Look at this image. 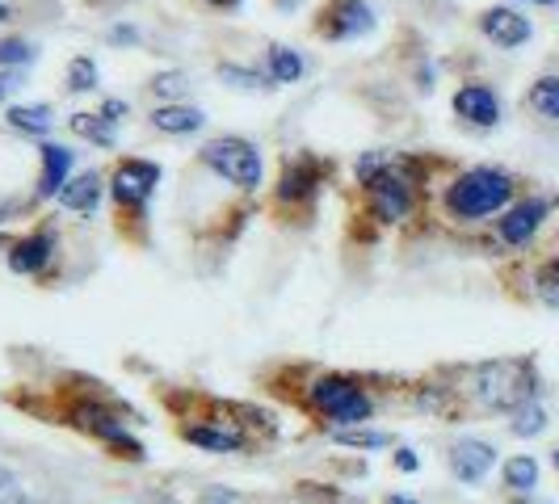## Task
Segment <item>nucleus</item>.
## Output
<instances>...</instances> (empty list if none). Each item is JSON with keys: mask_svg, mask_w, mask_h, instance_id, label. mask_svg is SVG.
Returning <instances> with one entry per match:
<instances>
[{"mask_svg": "<svg viewBox=\"0 0 559 504\" xmlns=\"http://www.w3.org/2000/svg\"><path fill=\"white\" fill-rule=\"evenodd\" d=\"M320 38H362L366 29H374V9L366 0H329L320 9Z\"/></svg>", "mask_w": 559, "mask_h": 504, "instance_id": "obj_7", "label": "nucleus"}, {"mask_svg": "<svg viewBox=\"0 0 559 504\" xmlns=\"http://www.w3.org/2000/svg\"><path fill=\"white\" fill-rule=\"evenodd\" d=\"M202 122H206V113L194 110V106H160L152 113V127L165 131V135H194Z\"/></svg>", "mask_w": 559, "mask_h": 504, "instance_id": "obj_18", "label": "nucleus"}, {"mask_svg": "<svg viewBox=\"0 0 559 504\" xmlns=\"http://www.w3.org/2000/svg\"><path fill=\"white\" fill-rule=\"evenodd\" d=\"M509 504H551V501H538V496L531 492V496H509Z\"/></svg>", "mask_w": 559, "mask_h": 504, "instance_id": "obj_37", "label": "nucleus"}, {"mask_svg": "<svg viewBox=\"0 0 559 504\" xmlns=\"http://www.w3.org/2000/svg\"><path fill=\"white\" fill-rule=\"evenodd\" d=\"M22 88V76L17 72H0V101L9 97V93H17Z\"/></svg>", "mask_w": 559, "mask_h": 504, "instance_id": "obj_33", "label": "nucleus"}, {"mask_svg": "<svg viewBox=\"0 0 559 504\" xmlns=\"http://www.w3.org/2000/svg\"><path fill=\"white\" fill-rule=\"evenodd\" d=\"M392 463H395V471H417V467H420V458H417V454H413V449H408V446H400V449H395V458H392Z\"/></svg>", "mask_w": 559, "mask_h": 504, "instance_id": "obj_32", "label": "nucleus"}, {"mask_svg": "<svg viewBox=\"0 0 559 504\" xmlns=\"http://www.w3.org/2000/svg\"><path fill=\"white\" fill-rule=\"evenodd\" d=\"M202 165L215 168L224 181L240 185V190H257L261 185V152L240 135H224V140H211L202 152Z\"/></svg>", "mask_w": 559, "mask_h": 504, "instance_id": "obj_5", "label": "nucleus"}, {"mask_svg": "<svg viewBox=\"0 0 559 504\" xmlns=\"http://www.w3.org/2000/svg\"><path fill=\"white\" fill-rule=\"evenodd\" d=\"M219 76L236 88H270V76L252 72V68H240V63H219Z\"/></svg>", "mask_w": 559, "mask_h": 504, "instance_id": "obj_29", "label": "nucleus"}, {"mask_svg": "<svg viewBox=\"0 0 559 504\" xmlns=\"http://www.w3.org/2000/svg\"><path fill=\"white\" fill-rule=\"evenodd\" d=\"M501 479H504V492H509V496H531L534 488H538V458H531V454H513V458H504Z\"/></svg>", "mask_w": 559, "mask_h": 504, "instance_id": "obj_17", "label": "nucleus"}, {"mask_svg": "<svg viewBox=\"0 0 559 504\" xmlns=\"http://www.w3.org/2000/svg\"><path fill=\"white\" fill-rule=\"evenodd\" d=\"M509 433L513 437H538L543 429H547V408L538 404V399H531V404H522L518 412H509Z\"/></svg>", "mask_w": 559, "mask_h": 504, "instance_id": "obj_23", "label": "nucleus"}, {"mask_svg": "<svg viewBox=\"0 0 559 504\" xmlns=\"http://www.w3.org/2000/svg\"><path fill=\"white\" fill-rule=\"evenodd\" d=\"M336 446H354V449H383V446H395V437L388 429H370V424H358V429H341L333 433Z\"/></svg>", "mask_w": 559, "mask_h": 504, "instance_id": "obj_22", "label": "nucleus"}, {"mask_svg": "<svg viewBox=\"0 0 559 504\" xmlns=\"http://www.w3.org/2000/svg\"><path fill=\"white\" fill-rule=\"evenodd\" d=\"M102 113H106L110 122H122V113H127V106H122V101H106V106H102Z\"/></svg>", "mask_w": 559, "mask_h": 504, "instance_id": "obj_34", "label": "nucleus"}, {"mask_svg": "<svg viewBox=\"0 0 559 504\" xmlns=\"http://www.w3.org/2000/svg\"><path fill=\"white\" fill-rule=\"evenodd\" d=\"M366 197H370V211L379 224H400L413 215V202H417V181L413 172L400 165H388L370 185H366Z\"/></svg>", "mask_w": 559, "mask_h": 504, "instance_id": "obj_6", "label": "nucleus"}, {"mask_svg": "<svg viewBox=\"0 0 559 504\" xmlns=\"http://www.w3.org/2000/svg\"><path fill=\"white\" fill-rule=\"evenodd\" d=\"M454 113L467 118L472 127H497L501 122V101L488 84H463L454 93Z\"/></svg>", "mask_w": 559, "mask_h": 504, "instance_id": "obj_12", "label": "nucleus"}, {"mask_svg": "<svg viewBox=\"0 0 559 504\" xmlns=\"http://www.w3.org/2000/svg\"><path fill=\"white\" fill-rule=\"evenodd\" d=\"M0 504H29V492L26 483L13 476L4 463H0Z\"/></svg>", "mask_w": 559, "mask_h": 504, "instance_id": "obj_30", "label": "nucleus"}, {"mask_svg": "<svg viewBox=\"0 0 559 504\" xmlns=\"http://www.w3.org/2000/svg\"><path fill=\"white\" fill-rule=\"evenodd\" d=\"M304 408L329 433H341V429H358V424L374 420V395L366 392L358 374H329L324 370L304 387Z\"/></svg>", "mask_w": 559, "mask_h": 504, "instance_id": "obj_2", "label": "nucleus"}, {"mask_svg": "<svg viewBox=\"0 0 559 504\" xmlns=\"http://www.w3.org/2000/svg\"><path fill=\"white\" fill-rule=\"evenodd\" d=\"M206 4H215V9H236L240 0H206Z\"/></svg>", "mask_w": 559, "mask_h": 504, "instance_id": "obj_38", "label": "nucleus"}, {"mask_svg": "<svg viewBox=\"0 0 559 504\" xmlns=\"http://www.w3.org/2000/svg\"><path fill=\"white\" fill-rule=\"evenodd\" d=\"M118 122H110L106 113H72V131L81 135V140H93L102 143V147H114L118 143V131H114Z\"/></svg>", "mask_w": 559, "mask_h": 504, "instance_id": "obj_21", "label": "nucleus"}, {"mask_svg": "<svg viewBox=\"0 0 559 504\" xmlns=\"http://www.w3.org/2000/svg\"><path fill=\"white\" fill-rule=\"evenodd\" d=\"M236 417H240V404H219V412H211V417L181 420L177 437L186 446L206 449V454H252L257 449V433Z\"/></svg>", "mask_w": 559, "mask_h": 504, "instance_id": "obj_4", "label": "nucleus"}, {"mask_svg": "<svg viewBox=\"0 0 559 504\" xmlns=\"http://www.w3.org/2000/svg\"><path fill=\"white\" fill-rule=\"evenodd\" d=\"M547 211H551V202H547V197H526V202H513V206L504 211V219H501V240H504V244H526L534 231L543 227Z\"/></svg>", "mask_w": 559, "mask_h": 504, "instance_id": "obj_11", "label": "nucleus"}, {"mask_svg": "<svg viewBox=\"0 0 559 504\" xmlns=\"http://www.w3.org/2000/svg\"><path fill=\"white\" fill-rule=\"evenodd\" d=\"M551 467H556V471H559V446L551 449Z\"/></svg>", "mask_w": 559, "mask_h": 504, "instance_id": "obj_40", "label": "nucleus"}, {"mask_svg": "<svg viewBox=\"0 0 559 504\" xmlns=\"http://www.w3.org/2000/svg\"><path fill=\"white\" fill-rule=\"evenodd\" d=\"M236 501H240L236 492H211V496H206V504H236Z\"/></svg>", "mask_w": 559, "mask_h": 504, "instance_id": "obj_35", "label": "nucleus"}, {"mask_svg": "<svg viewBox=\"0 0 559 504\" xmlns=\"http://www.w3.org/2000/svg\"><path fill=\"white\" fill-rule=\"evenodd\" d=\"M316 185H320V165H316L311 156H304V160H290V165H286V172H282V181H278V197L282 202H299V197H308Z\"/></svg>", "mask_w": 559, "mask_h": 504, "instance_id": "obj_16", "label": "nucleus"}, {"mask_svg": "<svg viewBox=\"0 0 559 504\" xmlns=\"http://www.w3.org/2000/svg\"><path fill=\"white\" fill-rule=\"evenodd\" d=\"M156 97H168L173 106H181V97L190 93V76L186 72H160V76H152V84H147Z\"/></svg>", "mask_w": 559, "mask_h": 504, "instance_id": "obj_26", "label": "nucleus"}, {"mask_svg": "<svg viewBox=\"0 0 559 504\" xmlns=\"http://www.w3.org/2000/svg\"><path fill=\"white\" fill-rule=\"evenodd\" d=\"M97 81H102V72L88 56H76L68 63V88L72 93H88V88H97Z\"/></svg>", "mask_w": 559, "mask_h": 504, "instance_id": "obj_25", "label": "nucleus"}, {"mask_svg": "<svg viewBox=\"0 0 559 504\" xmlns=\"http://www.w3.org/2000/svg\"><path fill=\"white\" fill-rule=\"evenodd\" d=\"M447 467L459 483H472L476 488L497 467V446L492 442H479V437H463V442H454L447 449Z\"/></svg>", "mask_w": 559, "mask_h": 504, "instance_id": "obj_9", "label": "nucleus"}, {"mask_svg": "<svg viewBox=\"0 0 559 504\" xmlns=\"http://www.w3.org/2000/svg\"><path fill=\"white\" fill-rule=\"evenodd\" d=\"M9 127L22 131V135H47L56 127V113H51V106H13Z\"/></svg>", "mask_w": 559, "mask_h": 504, "instance_id": "obj_20", "label": "nucleus"}, {"mask_svg": "<svg viewBox=\"0 0 559 504\" xmlns=\"http://www.w3.org/2000/svg\"><path fill=\"white\" fill-rule=\"evenodd\" d=\"M383 168H388V156H383V152H366L354 172H358V181H362V185H370V181H374Z\"/></svg>", "mask_w": 559, "mask_h": 504, "instance_id": "obj_31", "label": "nucleus"}, {"mask_svg": "<svg viewBox=\"0 0 559 504\" xmlns=\"http://www.w3.org/2000/svg\"><path fill=\"white\" fill-rule=\"evenodd\" d=\"M38 51L22 43V38H0V68H22V63H34Z\"/></svg>", "mask_w": 559, "mask_h": 504, "instance_id": "obj_28", "label": "nucleus"}, {"mask_svg": "<svg viewBox=\"0 0 559 504\" xmlns=\"http://www.w3.org/2000/svg\"><path fill=\"white\" fill-rule=\"evenodd\" d=\"M513 202V177L501 168H467L447 190V211L454 219H484Z\"/></svg>", "mask_w": 559, "mask_h": 504, "instance_id": "obj_3", "label": "nucleus"}, {"mask_svg": "<svg viewBox=\"0 0 559 504\" xmlns=\"http://www.w3.org/2000/svg\"><path fill=\"white\" fill-rule=\"evenodd\" d=\"M383 504H420L417 496H404V492H392V496H383Z\"/></svg>", "mask_w": 559, "mask_h": 504, "instance_id": "obj_36", "label": "nucleus"}, {"mask_svg": "<svg viewBox=\"0 0 559 504\" xmlns=\"http://www.w3.org/2000/svg\"><path fill=\"white\" fill-rule=\"evenodd\" d=\"M160 185V165H152V160H122V165L114 168V202L127 211H140L143 202L152 197V190Z\"/></svg>", "mask_w": 559, "mask_h": 504, "instance_id": "obj_8", "label": "nucleus"}, {"mask_svg": "<svg viewBox=\"0 0 559 504\" xmlns=\"http://www.w3.org/2000/svg\"><path fill=\"white\" fill-rule=\"evenodd\" d=\"M538 4H556V0H538Z\"/></svg>", "mask_w": 559, "mask_h": 504, "instance_id": "obj_41", "label": "nucleus"}, {"mask_svg": "<svg viewBox=\"0 0 559 504\" xmlns=\"http://www.w3.org/2000/svg\"><path fill=\"white\" fill-rule=\"evenodd\" d=\"M102 190H106L102 172H81V177H72V181L59 190V202H63L68 211H76V215H88V211H97Z\"/></svg>", "mask_w": 559, "mask_h": 504, "instance_id": "obj_15", "label": "nucleus"}, {"mask_svg": "<svg viewBox=\"0 0 559 504\" xmlns=\"http://www.w3.org/2000/svg\"><path fill=\"white\" fill-rule=\"evenodd\" d=\"M534 295H538V303L559 308V261H547V265L538 269V278H534Z\"/></svg>", "mask_w": 559, "mask_h": 504, "instance_id": "obj_27", "label": "nucleus"}, {"mask_svg": "<svg viewBox=\"0 0 559 504\" xmlns=\"http://www.w3.org/2000/svg\"><path fill=\"white\" fill-rule=\"evenodd\" d=\"M531 106L543 113V118L559 122V76H538V81L531 84Z\"/></svg>", "mask_w": 559, "mask_h": 504, "instance_id": "obj_24", "label": "nucleus"}, {"mask_svg": "<svg viewBox=\"0 0 559 504\" xmlns=\"http://www.w3.org/2000/svg\"><path fill=\"white\" fill-rule=\"evenodd\" d=\"M265 59H270V81L274 84H290L304 76V56L295 51V47H286V43H274L270 51H265Z\"/></svg>", "mask_w": 559, "mask_h": 504, "instance_id": "obj_19", "label": "nucleus"}, {"mask_svg": "<svg viewBox=\"0 0 559 504\" xmlns=\"http://www.w3.org/2000/svg\"><path fill=\"white\" fill-rule=\"evenodd\" d=\"M76 165V156L59 143H47L43 147V181H38V197H56L63 185H68V172Z\"/></svg>", "mask_w": 559, "mask_h": 504, "instance_id": "obj_14", "label": "nucleus"}, {"mask_svg": "<svg viewBox=\"0 0 559 504\" xmlns=\"http://www.w3.org/2000/svg\"><path fill=\"white\" fill-rule=\"evenodd\" d=\"M0 22H13V9L9 4H0Z\"/></svg>", "mask_w": 559, "mask_h": 504, "instance_id": "obj_39", "label": "nucleus"}, {"mask_svg": "<svg viewBox=\"0 0 559 504\" xmlns=\"http://www.w3.org/2000/svg\"><path fill=\"white\" fill-rule=\"evenodd\" d=\"M454 387H420V408L459 420L463 412H518L538 399V365L534 358H492V362L459 365Z\"/></svg>", "mask_w": 559, "mask_h": 504, "instance_id": "obj_1", "label": "nucleus"}, {"mask_svg": "<svg viewBox=\"0 0 559 504\" xmlns=\"http://www.w3.org/2000/svg\"><path fill=\"white\" fill-rule=\"evenodd\" d=\"M479 29L497 43V47H504V51H513V47H522V43H531V17H522L518 9H504V4H497V9H488L484 17H479Z\"/></svg>", "mask_w": 559, "mask_h": 504, "instance_id": "obj_10", "label": "nucleus"}, {"mask_svg": "<svg viewBox=\"0 0 559 504\" xmlns=\"http://www.w3.org/2000/svg\"><path fill=\"white\" fill-rule=\"evenodd\" d=\"M51 256H56V236L51 231H34V236L17 240L9 249V269L13 274H43Z\"/></svg>", "mask_w": 559, "mask_h": 504, "instance_id": "obj_13", "label": "nucleus"}]
</instances>
